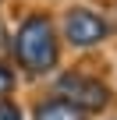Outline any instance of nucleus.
Listing matches in <instances>:
<instances>
[{
  "mask_svg": "<svg viewBox=\"0 0 117 120\" xmlns=\"http://www.w3.org/2000/svg\"><path fill=\"white\" fill-rule=\"evenodd\" d=\"M11 53L21 64L25 74H50L61 60V39H57V25L50 14L36 11V14H25L18 32H14V42H11Z\"/></svg>",
  "mask_w": 117,
  "mask_h": 120,
  "instance_id": "1",
  "label": "nucleus"
},
{
  "mask_svg": "<svg viewBox=\"0 0 117 120\" xmlns=\"http://www.w3.org/2000/svg\"><path fill=\"white\" fill-rule=\"evenodd\" d=\"M50 95L57 99H64L71 106H78L82 113H103L110 102H113V92L103 78L96 74H85V71H64V74H57L53 85H50Z\"/></svg>",
  "mask_w": 117,
  "mask_h": 120,
  "instance_id": "2",
  "label": "nucleus"
},
{
  "mask_svg": "<svg viewBox=\"0 0 117 120\" xmlns=\"http://www.w3.org/2000/svg\"><path fill=\"white\" fill-rule=\"evenodd\" d=\"M61 35L71 49H92L110 35V21L92 7H71L61 18Z\"/></svg>",
  "mask_w": 117,
  "mask_h": 120,
  "instance_id": "3",
  "label": "nucleus"
},
{
  "mask_svg": "<svg viewBox=\"0 0 117 120\" xmlns=\"http://www.w3.org/2000/svg\"><path fill=\"white\" fill-rule=\"evenodd\" d=\"M32 120H89V113H82L78 106L50 95V99H39L32 106Z\"/></svg>",
  "mask_w": 117,
  "mask_h": 120,
  "instance_id": "4",
  "label": "nucleus"
},
{
  "mask_svg": "<svg viewBox=\"0 0 117 120\" xmlns=\"http://www.w3.org/2000/svg\"><path fill=\"white\" fill-rule=\"evenodd\" d=\"M14 85H18V78H14V71L4 64V60H0V102H4L11 92H14Z\"/></svg>",
  "mask_w": 117,
  "mask_h": 120,
  "instance_id": "5",
  "label": "nucleus"
},
{
  "mask_svg": "<svg viewBox=\"0 0 117 120\" xmlns=\"http://www.w3.org/2000/svg\"><path fill=\"white\" fill-rule=\"evenodd\" d=\"M0 120H25V113H21V106H14L11 99H4V102H0Z\"/></svg>",
  "mask_w": 117,
  "mask_h": 120,
  "instance_id": "6",
  "label": "nucleus"
},
{
  "mask_svg": "<svg viewBox=\"0 0 117 120\" xmlns=\"http://www.w3.org/2000/svg\"><path fill=\"white\" fill-rule=\"evenodd\" d=\"M11 42H14V35L7 32V25H4V21H0V53H7V49H11Z\"/></svg>",
  "mask_w": 117,
  "mask_h": 120,
  "instance_id": "7",
  "label": "nucleus"
}]
</instances>
